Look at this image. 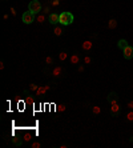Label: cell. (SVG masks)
Instances as JSON below:
<instances>
[{
	"mask_svg": "<svg viewBox=\"0 0 133 148\" xmlns=\"http://www.w3.org/2000/svg\"><path fill=\"white\" fill-rule=\"evenodd\" d=\"M44 87H45V90H47V91H49V90H56L57 83L55 82V80H51V82H48Z\"/></svg>",
	"mask_w": 133,
	"mask_h": 148,
	"instance_id": "obj_15",
	"label": "cell"
},
{
	"mask_svg": "<svg viewBox=\"0 0 133 148\" xmlns=\"http://www.w3.org/2000/svg\"><path fill=\"white\" fill-rule=\"evenodd\" d=\"M47 92H48V91L45 90V87H44V86H39L37 91H36V96H44Z\"/></svg>",
	"mask_w": 133,
	"mask_h": 148,
	"instance_id": "obj_16",
	"label": "cell"
},
{
	"mask_svg": "<svg viewBox=\"0 0 133 148\" xmlns=\"http://www.w3.org/2000/svg\"><path fill=\"white\" fill-rule=\"evenodd\" d=\"M24 144V140L20 136H13L12 137V145L13 147H21Z\"/></svg>",
	"mask_w": 133,
	"mask_h": 148,
	"instance_id": "obj_13",
	"label": "cell"
},
{
	"mask_svg": "<svg viewBox=\"0 0 133 148\" xmlns=\"http://www.w3.org/2000/svg\"><path fill=\"white\" fill-rule=\"evenodd\" d=\"M97 36H99V35H97V33H93V35H91V36H89V40H92V42H95V40L97 39Z\"/></svg>",
	"mask_w": 133,
	"mask_h": 148,
	"instance_id": "obj_32",
	"label": "cell"
},
{
	"mask_svg": "<svg viewBox=\"0 0 133 148\" xmlns=\"http://www.w3.org/2000/svg\"><path fill=\"white\" fill-rule=\"evenodd\" d=\"M118 99H120V98H118L117 92L112 91V92H109V94H108V98H106V100H108V103H109V104H113V103H117Z\"/></svg>",
	"mask_w": 133,
	"mask_h": 148,
	"instance_id": "obj_11",
	"label": "cell"
},
{
	"mask_svg": "<svg viewBox=\"0 0 133 148\" xmlns=\"http://www.w3.org/2000/svg\"><path fill=\"white\" fill-rule=\"evenodd\" d=\"M125 121H128V123L133 121V109H129V111L125 113Z\"/></svg>",
	"mask_w": 133,
	"mask_h": 148,
	"instance_id": "obj_21",
	"label": "cell"
},
{
	"mask_svg": "<svg viewBox=\"0 0 133 148\" xmlns=\"http://www.w3.org/2000/svg\"><path fill=\"white\" fill-rule=\"evenodd\" d=\"M23 140H24V143H25V144H29V141L32 140V136H31V135H25Z\"/></svg>",
	"mask_w": 133,
	"mask_h": 148,
	"instance_id": "obj_27",
	"label": "cell"
},
{
	"mask_svg": "<svg viewBox=\"0 0 133 148\" xmlns=\"http://www.w3.org/2000/svg\"><path fill=\"white\" fill-rule=\"evenodd\" d=\"M45 19H47L45 13H43V12H40V13L37 15V23H39V24H43L44 21H45Z\"/></svg>",
	"mask_w": 133,
	"mask_h": 148,
	"instance_id": "obj_22",
	"label": "cell"
},
{
	"mask_svg": "<svg viewBox=\"0 0 133 148\" xmlns=\"http://www.w3.org/2000/svg\"><path fill=\"white\" fill-rule=\"evenodd\" d=\"M129 141H130V143H133V136H130V139H129Z\"/></svg>",
	"mask_w": 133,
	"mask_h": 148,
	"instance_id": "obj_36",
	"label": "cell"
},
{
	"mask_svg": "<svg viewBox=\"0 0 133 148\" xmlns=\"http://www.w3.org/2000/svg\"><path fill=\"white\" fill-rule=\"evenodd\" d=\"M59 20H60V13H49L48 16V21H49L51 25H57L59 24Z\"/></svg>",
	"mask_w": 133,
	"mask_h": 148,
	"instance_id": "obj_8",
	"label": "cell"
},
{
	"mask_svg": "<svg viewBox=\"0 0 133 148\" xmlns=\"http://www.w3.org/2000/svg\"><path fill=\"white\" fill-rule=\"evenodd\" d=\"M65 109H67V104H64V103L57 105V112H64Z\"/></svg>",
	"mask_w": 133,
	"mask_h": 148,
	"instance_id": "obj_25",
	"label": "cell"
},
{
	"mask_svg": "<svg viewBox=\"0 0 133 148\" xmlns=\"http://www.w3.org/2000/svg\"><path fill=\"white\" fill-rule=\"evenodd\" d=\"M43 72L47 76H52L55 79H65V76H67V71H65L64 67H61V66H53V67L45 66Z\"/></svg>",
	"mask_w": 133,
	"mask_h": 148,
	"instance_id": "obj_1",
	"label": "cell"
},
{
	"mask_svg": "<svg viewBox=\"0 0 133 148\" xmlns=\"http://www.w3.org/2000/svg\"><path fill=\"white\" fill-rule=\"evenodd\" d=\"M49 1H48V3H47L45 4V5H43V13H45V15H47V13H49V11H51V7H49Z\"/></svg>",
	"mask_w": 133,
	"mask_h": 148,
	"instance_id": "obj_24",
	"label": "cell"
},
{
	"mask_svg": "<svg viewBox=\"0 0 133 148\" xmlns=\"http://www.w3.org/2000/svg\"><path fill=\"white\" fill-rule=\"evenodd\" d=\"M122 56L125 60H132L133 59V46H128L122 50Z\"/></svg>",
	"mask_w": 133,
	"mask_h": 148,
	"instance_id": "obj_7",
	"label": "cell"
},
{
	"mask_svg": "<svg viewBox=\"0 0 133 148\" xmlns=\"http://www.w3.org/2000/svg\"><path fill=\"white\" fill-rule=\"evenodd\" d=\"M64 25H61V24H57V25H53V33H55V36H57V38H60V36L64 35Z\"/></svg>",
	"mask_w": 133,
	"mask_h": 148,
	"instance_id": "obj_10",
	"label": "cell"
},
{
	"mask_svg": "<svg viewBox=\"0 0 133 148\" xmlns=\"http://www.w3.org/2000/svg\"><path fill=\"white\" fill-rule=\"evenodd\" d=\"M93 43H95V42H92V40H85V42L81 44V50H83L84 52H91V51L93 50Z\"/></svg>",
	"mask_w": 133,
	"mask_h": 148,
	"instance_id": "obj_9",
	"label": "cell"
},
{
	"mask_svg": "<svg viewBox=\"0 0 133 148\" xmlns=\"http://www.w3.org/2000/svg\"><path fill=\"white\" fill-rule=\"evenodd\" d=\"M11 13H12V15H13V16H16V15H17V13H16V9H15V8H13V7H11Z\"/></svg>",
	"mask_w": 133,
	"mask_h": 148,
	"instance_id": "obj_35",
	"label": "cell"
},
{
	"mask_svg": "<svg viewBox=\"0 0 133 148\" xmlns=\"http://www.w3.org/2000/svg\"><path fill=\"white\" fill-rule=\"evenodd\" d=\"M59 4H60V0H52V1H51V5H52V7H57Z\"/></svg>",
	"mask_w": 133,
	"mask_h": 148,
	"instance_id": "obj_31",
	"label": "cell"
},
{
	"mask_svg": "<svg viewBox=\"0 0 133 148\" xmlns=\"http://www.w3.org/2000/svg\"><path fill=\"white\" fill-rule=\"evenodd\" d=\"M112 107H110V116L112 117H117L120 113H121V105L117 103H113V104H110Z\"/></svg>",
	"mask_w": 133,
	"mask_h": 148,
	"instance_id": "obj_6",
	"label": "cell"
},
{
	"mask_svg": "<svg viewBox=\"0 0 133 148\" xmlns=\"http://www.w3.org/2000/svg\"><path fill=\"white\" fill-rule=\"evenodd\" d=\"M31 148H41V143L40 141H32L31 143Z\"/></svg>",
	"mask_w": 133,
	"mask_h": 148,
	"instance_id": "obj_26",
	"label": "cell"
},
{
	"mask_svg": "<svg viewBox=\"0 0 133 148\" xmlns=\"http://www.w3.org/2000/svg\"><path fill=\"white\" fill-rule=\"evenodd\" d=\"M126 107L129 109H133V99H129V100L126 101Z\"/></svg>",
	"mask_w": 133,
	"mask_h": 148,
	"instance_id": "obj_29",
	"label": "cell"
},
{
	"mask_svg": "<svg viewBox=\"0 0 133 148\" xmlns=\"http://www.w3.org/2000/svg\"><path fill=\"white\" fill-rule=\"evenodd\" d=\"M77 71H79L80 74H83L84 71H85V66H84V64H79V67H77Z\"/></svg>",
	"mask_w": 133,
	"mask_h": 148,
	"instance_id": "obj_30",
	"label": "cell"
},
{
	"mask_svg": "<svg viewBox=\"0 0 133 148\" xmlns=\"http://www.w3.org/2000/svg\"><path fill=\"white\" fill-rule=\"evenodd\" d=\"M4 68H5V66H4V60H0V70L3 71Z\"/></svg>",
	"mask_w": 133,
	"mask_h": 148,
	"instance_id": "obj_33",
	"label": "cell"
},
{
	"mask_svg": "<svg viewBox=\"0 0 133 148\" xmlns=\"http://www.w3.org/2000/svg\"><path fill=\"white\" fill-rule=\"evenodd\" d=\"M59 147H60V148H68L69 144H67V143H63V144H60Z\"/></svg>",
	"mask_w": 133,
	"mask_h": 148,
	"instance_id": "obj_34",
	"label": "cell"
},
{
	"mask_svg": "<svg viewBox=\"0 0 133 148\" xmlns=\"http://www.w3.org/2000/svg\"><path fill=\"white\" fill-rule=\"evenodd\" d=\"M116 27H117V20L116 19H109L108 20V28H109V29H114Z\"/></svg>",
	"mask_w": 133,
	"mask_h": 148,
	"instance_id": "obj_19",
	"label": "cell"
},
{
	"mask_svg": "<svg viewBox=\"0 0 133 148\" xmlns=\"http://www.w3.org/2000/svg\"><path fill=\"white\" fill-rule=\"evenodd\" d=\"M24 95H25V101H27V103L33 104V103H35V98H33V96H32L31 94H28V91H24Z\"/></svg>",
	"mask_w": 133,
	"mask_h": 148,
	"instance_id": "obj_18",
	"label": "cell"
},
{
	"mask_svg": "<svg viewBox=\"0 0 133 148\" xmlns=\"http://www.w3.org/2000/svg\"><path fill=\"white\" fill-rule=\"evenodd\" d=\"M21 20L24 24H32L35 21V13H32L31 11H25L21 16Z\"/></svg>",
	"mask_w": 133,
	"mask_h": 148,
	"instance_id": "obj_4",
	"label": "cell"
},
{
	"mask_svg": "<svg viewBox=\"0 0 133 148\" xmlns=\"http://www.w3.org/2000/svg\"><path fill=\"white\" fill-rule=\"evenodd\" d=\"M37 88H39V86H36L35 83H31V84H29V90L31 91H35V92H36V91H37Z\"/></svg>",
	"mask_w": 133,
	"mask_h": 148,
	"instance_id": "obj_28",
	"label": "cell"
},
{
	"mask_svg": "<svg viewBox=\"0 0 133 148\" xmlns=\"http://www.w3.org/2000/svg\"><path fill=\"white\" fill-rule=\"evenodd\" d=\"M69 62H71V64H80V63L83 62V58H81V55L79 54V51H73L72 54H71Z\"/></svg>",
	"mask_w": 133,
	"mask_h": 148,
	"instance_id": "obj_5",
	"label": "cell"
},
{
	"mask_svg": "<svg viewBox=\"0 0 133 148\" xmlns=\"http://www.w3.org/2000/svg\"><path fill=\"white\" fill-rule=\"evenodd\" d=\"M44 62H45V66H49V67L55 66V59H53L52 56H47V58L44 59Z\"/></svg>",
	"mask_w": 133,
	"mask_h": 148,
	"instance_id": "obj_20",
	"label": "cell"
},
{
	"mask_svg": "<svg viewBox=\"0 0 133 148\" xmlns=\"http://www.w3.org/2000/svg\"><path fill=\"white\" fill-rule=\"evenodd\" d=\"M83 63L84 64H92L93 63V58H92L91 55H87V56L83 58Z\"/></svg>",
	"mask_w": 133,
	"mask_h": 148,
	"instance_id": "obj_23",
	"label": "cell"
},
{
	"mask_svg": "<svg viewBox=\"0 0 133 148\" xmlns=\"http://www.w3.org/2000/svg\"><path fill=\"white\" fill-rule=\"evenodd\" d=\"M91 112L93 113V115H96V116H99L100 113H101V108H100L99 105H92V107H91Z\"/></svg>",
	"mask_w": 133,
	"mask_h": 148,
	"instance_id": "obj_17",
	"label": "cell"
},
{
	"mask_svg": "<svg viewBox=\"0 0 133 148\" xmlns=\"http://www.w3.org/2000/svg\"><path fill=\"white\" fill-rule=\"evenodd\" d=\"M128 46H129V43H128V40H125V39H120L117 42V48L118 50H121V51L125 47H128Z\"/></svg>",
	"mask_w": 133,
	"mask_h": 148,
	"instance_id": "obj_14",
	"label": "cell"
},
{
	"mask_svg": "<svg viewBox=\"0 0 133 148\" xmlns=\"http://www.w3.org/2000/svg\"><path fill=\"white\" fill-rule=\"evenodd\" d=\"M75 21V16H73L72 12H68V11H64L60 13V20H59V24L61 25H69Z\"/></svg>",
	"mask_w": 133,
	"mask_h": 148,
	"instance_id": "obj_2",
	"label": "cell"
},
{
	"mask_svg": "<svg viewBox=\"0 0 133 148\" xmlns=\"http://www.w3.org/2000/svg\"><path fill=\"white\" fill-rule=\"evenodd\" d=\"M28 11H31L35 15H39L43 11V3L39 0H31L28 4Z\"/></svg>",
	"mask_w": 133,
	"mask_h": 148,
	"instance_id": "obj_3",
	"label": "cell"
},
{
	"mask_svg": "<svg viewBox=\"0 0 133 148\" xmlns=\"http://www.w3.org/2000/svg\"><path fill=\"white\" fill-rule=\"evenodd\" d=\"M69 56H71L69 51L64 48V50H60V52H59V56H57V58H59V60H60V62H65V60H67Z\"/></svg>",
	"mask_w": 133,
	"mask_h": 148,
	"instance_id": "obj_12",
	"label": "cell"
}]
</instances>
